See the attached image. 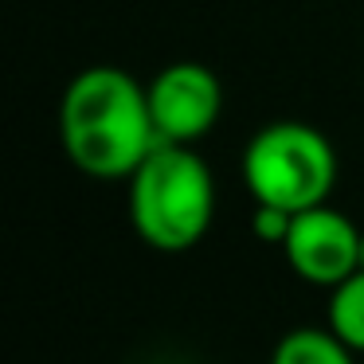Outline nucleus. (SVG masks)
I'll return each mask as SVG.
<instances>
[{
    "label": "nucleus",
    "instance_id": "39448f33",
    "mask_svg": "<svg viewBox=\"0 0 364 364\" xmlns=\"http://www.w3.org/2000/svg\"><path fill=\"white\" fill-rule=\"evenodd\" d=\"M360 235L364 231H356V223L345 212L329 204H314L306 212H294L282 255L298 278L333 290L353 270H360Z\"/></svg>",
    "mask_w": 364,
    "mask_h": 364
},
{
    "label": "nucleus",
    "instance_id": "1a4fd4ad",
    "mask_svg": "<svg viewBox=\"0 0 364 364\" xmlns=\"http://www.w3.org/2000/svg\"><path fill=\"white\" fill-rule=\"evenodd\" d=\"M360 267H364V235H360Z\"/></svg>",
    "mask_w": 364,
    "mask_h": 364
},
{
    "label": "nucleus",
    "instance_id": "f257e3e1",
    "mask_svg": "<svg viewBox=\"0 0 364 364\" xmlns=\"http://www.w3.org/2000/svg\"><path fill=\"white\" fill-rule=\"evenodd\" d=\"M59 141L79 173L95 181H129L157 149L149 90L122 67H87L63 90Z\"/></svg>",
    "mask_w": 364,
    "mask_h": 364
},
{
    "label": "nucleus",
    "instance_id": "20e7f679",
    "mask_svg": "<svg viewBox=\"0 0 364 364\" xmlns=\"http://www.w3.org/2000/svg\"><path fill=\"white\" fill-rule=\"evenodd\" d=\"M149 114L161 141L196 145L212 134V126L223 114V87L212 67L204 63H168L149 82Z\"/></svg>",
    "mask_w": 364,
    "mask_h": 364
},
{
    "label": "nucleus",
    "instance_id": "6e6552de",
    "mask_svg": "<svg viewBox=\"0 0 364 364\" xmlns=\"http://www.w3.org/2000/svg\"><path fill=\"white\" fill-rule=\"evenodd\" d=\"M290 220L294 212H286V208L278 204H255V215H251V231L262 239V243H286V235H290Z\"/></svg>",
    "mask_w": 364,
    "mask_h": 364
},
{
    "label": "nucleus",
    "instance_id": "423d86ee",
    "mask_svg": "<svg viewBox=\"0 0 364 364\" xmlns=\"http://www.w3.org/2000/svg\"><path fill=\"white\" fill-rule=\"evenodd\" d=\"M270 364H356L353 348L325 325V329H290L270 353Z\"/></svg>",
    "mask_w": 364,
    "mask_h": 364
},
{
    "label": "nucleus",
    "instance_id": "f03ea898",
    "mask_svg": "<svg viewBox=\"0 0 364 364\" xmlns=\"http://www.w3.org/2000/svg\"><path fill=\"white\" fill-rule=\"evenodd\" d=\"M129 220L153 251H188L215 220V181L192 145L157 141L129 176Z\"/></svg>",
    "mask_w": 364,
    "mask_h": 364
},
{
    "label": "nucleus",
    "instance_id": "0eeeda50",
    "mask_svg": "<svg viewBox=\"0 0 364 364\" xmlns=\"http://www.w3.org/2000/svg\"><path fill=\"white\" fill-rule=\"evenodd\" d=\"M325 321L353 353H364V267L329 290Z\"/></svg>",
    "mask_w": 364,
    "mask_h": 364
},
{
    "label": "nucleus",
    "instance_id": "7ed1b4c3",
    "mask_svg": "<svg viewBox=\"0 0 364 364\" xmlns=\"http://www.w3.org/2000/svg\"><path fill=\"white\" fill-rule=\"evenodd\" d=\"M243 181L255 204L306 212L325 204L337 184V153L321 129L306 122H274L262 126L243 149Z\"/></svg>",
    "mask_w": 364,
    "mask_h": 364
}]
</instances>
